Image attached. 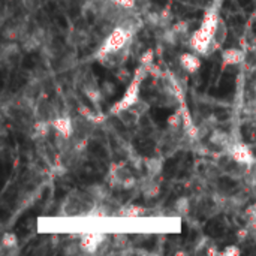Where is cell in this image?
<instances>
[{
	"label": "cell",
	"instance_id": "obj_15",
	"mask_svg": "<svg viewBox=\"0 0 256 256\" xmlns=\"http://www.w3.org/2000/svg\"><path fill=\"white\" fill-rule=\"evenodd\" d=\"M117 117H118V120H120L124 126H134V124L138 123V120H140L141 116H140L134 108H129V110H124V111H122L120 114H117Z\"/></svg>",
	"mask_w": 256,
	"mask_h": 256
},
{
	"label": "cell",
	"instance_id": "obj_7",
	"mask_svg": "<svg viewBox=\"0 0 256 256\" xmlns=\"http://www.w3.org/2000/svg\"><path fill=\"white\" fill-rule=\"evenodd\" d=\"M33 116L36 120H46V122H52L57 117V111L54 108V105L48 100H38L34 104V110H33Z\"/></svg>",
	"mask_w": 256,
	"mask_h": 256
},
{
	"label": "cell",
	"instance_id": "obj_23",
	"mask_svg": "<svg viewBox=\"0 0 256 256\" xmlns=\"http://www.w3.org/2000/svg\"><path fill=\"white\" fill-rule=\"evenodd\" d=\"M240 254H242V250H240V248L236 246V244L228 246V248H225V249L220 252V255L222 256H238Z\"/></svg>",
	"mask_w": 256,
	"mask_h": 256
},
{
	"label": "cell",
	"instance_id": "obj_18",
	"mask_svg": "<svg viewBox=\"0 0 256 256\" xmlns=\"http://www.w3.org/2000/svg\"><path fill=\"white\" fill-rule=\"evenodd\" d=\"M141 192L144 194L146 198H156L159 195V184L153 180V177H148L147 180H144L141 186Z\"/></svg>",
	"mask_w": 256,
	"mask_h": 256
},
{
	"label": "cell",
	"instance_id": "obj_24",
	"mask_svg": "<svg viewBox=\"0 0 256 256\" xmlns=\"http://www.w3.org/2000/svg\"><path fill=\"white\" fill-rule=\"evenodd\" d=\"M132 108H134V110H135V111H136L140 116H142V114H146V112L148 111L150 105H148L147 102H144V100H141V99H140V100H138V102H136V104L132 106Z\"/></svg>",
	"mask_w": 256,
	"mask_h": 256
},
{
	"label": "cell",
	"instance_id": "obj_19",
	"mask_svg": "<svg viewBox=\"0 0 256 256\" xmlns=\"http://www.w3.org/2000/svg\"><path fill=\"white\" fill-rule=\"evenodd\" d=\"M174 210H176L177 214L186 216L189 213V210H190V200L189 198H184V196L183 198H178L176 201V204H174Z\"/></svg>",
	"mask_w": 256,
	"mask_h": 256
},
{
	"label": "cell",
	"instance_id": "obj_8",
	"mask_svg": "<svg viewBox=\"0 0 256 256\" xmlns=\"http://www.w3.org/2000/svg\"><path fill=\"white\" fill-rule=\"evenodd\" d=\"M220 18H222V16H220V14H219V4L214 3V4H212V6L206 10L204 18H202L200 27L213 36V32H214V28H216V26H218V22H219Z\"/></svg>",
	"mask_w": 256,
	"mask_h": 256
},
{
	"label": "cell",
	"instance_id": "obj_16",
	"mask_svg": "<svg viewBox=\"0 0 256 256\" xmlns=\"http://www.w3.org/2000/svg\"><path fill=\"white\" fill-rule=\"evenodd\" d=\"M166 124H168V129H170L172 134H176V132H178L180 129H183V116H182V108H178L177 111H174V112L168 117Z\"/></svg>",
	"mask_w": 256,
	"mask_h": 256
},
{
	"label": "cell",
	"instance_id": "obj_14",
	"mask_svg": "<svg viewBox=\"0 0 256 256\" xmlns=\"http://www.w3.org/2000/svg\"><path fill=\"white\" fill-rule=\"evenodd\" d=\"M144 166H146V171L148 172V177H156L160 174L164 168V162L159 158H147L144 159Z\"/></svg>",
	"mask_w": 256,
	"mask_h": 256
},
{
	"label": "cell",
	"instance_id": "obj_3",
	"mask_svg": "<svg viewBox=\"0 0 256 256\" xmlns=\"http://www.w3.org/2000/svg\"><path fill=\"white\" fill-rule=\"evenodd\" d=\"M106 240H108V237L102 232H96V231L84 232L80 237V249L86 254L93 255V254L99 252V249L105 244Z\"/></svg>",
	"mask_w": 256,
	"mask_h": 256
},
{
	"label": "cell",
	"instance_id": "obj_4",
	"mask_svg": "<svg viewBox=\"0 0 256 256\" xmlns=\"http://www.w3.org/2000/svg\"><path fill=\"white\" fill-rule=\"evenodd\" d=\"M228 153L232 156V159L242 165H246V166H254L255 165V156L252 153V150L249 148L248 144L242 142V141H234L230 148H228Z\"/></svg>",
	"mask_w": 256,
	"mask_h": 256
},
{
	"label": "cell",
	"instance_id": "obj_11",
	"mask_svg": "<svg viewBox=\"0 0 256 256\" xmlns=\"http://www.w3.org/2000/svg\"><path fill=\"white\" fill-rule=\"evenodd\" d=\"M114 214L120 216V218H128V219H138V218H142L146 214V208L141 207V206L129 204V206L118 207V210Z\"/></svg>",
	"mask_w": 256,
	"mask_h": 256
},
{
	"label": "cell",
	"instance_id": "obj_6",
	"mask_svg": "<svg viewBox=\"0 0 256 256\" xmlns=\"http://www.w3.org/2000/svg\"><path fill=\"white\" fill-rule=\"evenodd\" d=\"M52 130L56 135H60L66 140L74 136V120L69 116H57L52 122Z\"/></svg>",
	"mask_w": 256,
	"mask_h": 256
},
{
	"label": "cell",
	"instance_id": "obj_22",
	"mask_svg": "<svg viewBox=\"0 0 256 256\" xmlns=\"http://www.w3.org/2000/svg\"><path fill=\"white\" fill-rule=\"evenodd\" d=\"M243 63H246L248 64V68H256V52L255 51H248L246 54H244V62Z\"/></svg>",
	"mask_w": 256,
	"mask_h": 256
},
{
	"label": "cell",
	"instance_id": "obj_17",
	"mask_svg": "<svg viewBox=\"0 0 256 256\" xmlns=\"http://www.w3.org/2000/svg\"><path fill=\"white\" fill-rule=\"evenodd\" d=\"M210 141L213 142V144H216L218 147H220V148H230V146L232 144L231 142V140H230V135L226 134V132H222V130H214L213 134H212V136H210Z\"/></svg>",
	"mask_w": 256,
	"mask_h": 256
},
{
	"label": "cell",
	"instance_id": "obj_26",
	"mask_svg": "<svg viewBox=\"0 0 256 256\" xmlns=\"http://www.w3.org/2000/svg\"><path fill=\"white\" fill-rule=\"evenodd\" d=\"M246 218H248V220H249V222H255L256 220V202L255 204H252V206H249V207L246 208Z\"/></svg>",
	"mask_w": 256,
	"mask_h": 256
},
{
	"label": "cell",
	"instance_id": "obj_10",
	"mask_svg": "<svg viewBox=\"0 0 256 256\" xmlns=\"http://www.w3.org/2000/svg\"><path fill=\"white\" fill-rule=\"evenodd\" d=\"M244 51L238 50V48H228L224 50L222 52V63L225 66H234V64H240L244 62Z\"/></svg>",
	"mask_w": 256,
	"mask_h": 256
},
{
	"label": "cell",
	"instance_id": "obj_25",
	"mask_svg": "<svg viewBox=\"0 0 256 256\" xmlns=\"http://www.w3.org/2000/svg\"><path fill=\"white\" fill-rule=\"evenodd\" d=\"M112 2H116L118 6H122L124 9H134L136 6V2L138 0H112Z\"/></svg>",
	"mask_w": 256,
	"mask_h": 256
},
{
	"label": "cell",
	"instance_id": "obj_21",
	"mask_svg": "<svg viewBox=\"0 0 256 256\" xmlns=\"http://www.w3.org/2000/svg\"><path fill=\"white\" fill-rule=\"evenodd\" d=\"M140 64H142L144 68H147L150 70L154 66V52L152 50H147L146 52H142V56L140 58Z\"/></svg>",
	"mask_w": 256,
	"mask_h": 256
},
{
	"label": "cell",
	"instance_id": "obj_13",
	"mask_svg": "<svg viewBox=\"0 0 256 256\" xmlns=\"http://www.w3.org/2000/svg\"><path fill=\"white\" fill-rule=\"evenodd\" d=\"M51 129H52L51 122H46V120H36V122L32 124V136L36 138V140H42V138L48 136V134H50Z\"/></svg>",
	"mask_w": 256,
	"mask_h": 256
},
{
	"label": "cell",
	"instance_id": "obj_20",
	"mask_svg": "<svg viewBox=\"0 0 256 256\" xmlns=\"http://www.w3.org/2000/svg\"><path fill=\"white\" fill-rule=\"evenodd\" d=\"M18 246V238H16V236L15 234H12V232H4L3 234V237H2V249L3 250H6V249H14V248H16Z\"/></svg>",
	"mask_w": 256,
	"mask_h": 256
},
{
	"label": "cell",
	"instance_id": "obj_12",
	"mask_svg": "<svg viewBox=\"0 0 256 256\" xmlns=\"http://www.w3.org/2000/svg\"><path fill=\"white\" fill-rule=\"evenodd\" d=\"M226 38H228V27H226L225 20L220 18L216 28H214V32H213V50L220 48L225 44Z\"/></svg>",
	"mask_w": 256,
	"mask_h": 256
},
{
	"label": "cell",
	"instance_id": "obj_1",
	"mask_svg": "<svg viewBox=\"0 0 256 256\" xmlns=\"http://www.w3.org/2000/svg\"><path fill=\"white\" fill-rule=\"evenodd\" d=\"M147 75H148V69L144 68L142 64H140V68L135 70V74H134V76H132V80H130L128 88H126L124 94L122 96V99L117 100V102L111 106V110H110V114H111V116H117V114H120L122 111L132 108V106L140 100L141 82L144 81V78H146Z\"/></svg>",
	"mask_w": 256,
	"mask_h": 256
},
{
	"label": "cell",
	"instance_id": "obj_5",
	"mask_svg": "<svg viewBox=\"0 0 256 256\" xmlns=\"http://www.w3.org/2000/svg\"><path fill=\"white\" fill-rule=\"evenodd\" d=\"M129 177H132V172H130L129 166H128L124 162L111 165V170H110V186H112V188H120V189H122L123 183H124Z\"/></svg>",
	"mask_w": 256,
	"mask_h": 256
},
{
	"label": "cell",
	"instance_id": "obj_2",
	"mask_svg": "<svg viewBox=\"0 0 256 256\" xmlns=\"http://www.w3.org/2000/svg\"><path fill=\"white\" fill-rule=\"evenodd\" d=\"M189 45L192 46V50L201 56H208L212 48H213V36L210 33H207L206 30H202L201 27H198L189 39Z\"/></svg>",
	"mask_w": 256,
	"mask_h": 256
},
{
	"label": "cell",
	"instance_id": "obj_9",
	"mask_svg": "<svg viewBox=\"0 0 256 256\" xmlns=\"http://www.w3.org/2000/svg\"><path fill=\"white\" fill-rule=\"evenodd\" d=\"M178 63L186 74H195L201 68V58L195 52H182L178 57Z\"/></svg>",
	"mask_w": 256,
	"mask_h": 256
},
{
	"label": "cell",
	"instance_id": "obj_27",
	"mask_svg": "<svg viewBox=\"0 0 256 256\" xmlns=\"http://www.w3.org/2000/svg\"><path fill=\"white\" fill-rule=\"evenodd\" d=\"M248 236H249V230H242V231H238V234H237V237H238L240 240H244Z\"/></svg>",
	"mask_w": 256,
	"mask_h": 256
}]
</instances>
